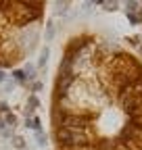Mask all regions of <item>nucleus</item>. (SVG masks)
<instances>
[{
    "label": "nucleus",
    "mask_w": 142,
    "mask_h": 150,
    "mask_svg": "<svg viewBox=\"0 0 142 150\" xmlns=\"http://www.w3.org/2000/svg\"><path fill=\"white\" fill-rule=\"evenodd\" d=\"M40 90H42V83L36 81V83H33V92H40Z\"/></svg>",
    "instance_id": "nucleus-12"
},
{
    "label": "nucleus",
    "mask_w": 142,
    "mask_h": 150,
    "mask_svg": "<svg viewBox=\"0 0 142 150\" xmlns=\"http://www.w3.org/2000/svg\"><path fill=\"white\" fill-rule=\"evenodd\" d=\"M4 79H6V75H4V71H0V83H4Z\"/></svg>",
    "instance_id": "nucleus-13"
},
{
    "label": "nucleus",
    "mask_w": 142,
    "mask_h": 150,
    "mask_svg": "<svg viewBox=\"0 0 142 150\" xmlns=\"http://www.w3.org/2000/svg\"><path fill=\"white\" fill-rule=\"evenodd\" d=\"M40 106V100L38 98H36V96H29V100H27V108H25V112H27V115H31V112L36 110V108H38Z\"/></svg>",
    "instance_id": "nucleus-1"
},
{
    "label": "nucleus",
    "mask_w": 142,
    "mask_h": 150,
    "mask_svg": "<svg viewBox=\"0 0 142 150\" xmlns=\"http://www.w3.org/2000/svg\"><path fill=\"white\" fill-rule=\"evenodd\" d=\"M126 6H128V8H126V13H136V11H140V8H138V6H140L138 2H128Z\"/></svg>",
    "instance_id": "nucleus-8"
},
{
    "label": "nucleus",
    "mask_w": 142,
    "mask_h": 150,
    "mask_svg": "<svg viewBox=\"0 0 142 150\" xmlns=\"http://www.w3.org/2000/svg\"><path fill=\"white\" fill-rule=\"evenodd\" d=\"M13 146L19 148V150H25V140H23L21 136H15V138H13Z\"/></svg>",
    "instance_id": "nucleus-5"
},
{
    "label": "nucleus",
    "mask_w": 142,
    "mask_h": 150,
    "mask_svg": "<svg viewBox=\"0 0 142 150\" xmlns=\"http://www.w3.org/2000/svg\"><path fill=\"white\" fill-rule=\"evenodd\" d=\"M13 77L17 79V81H25L27 77H25V71H21V69H15L13 71Z\"/></svg>",
    "instance_id": "nucleus-6"
},
{
    "label": "nucleus",
    "mask_w": 142,
    "mask_h": 150,
    "mask_svg": "<svg viewBox=\"0 0 142 150\" xmlns=\"http://www.w3.org/2000/svg\"><path fill=\"white\" fill-rule=\"evenodd\" d=\"M44 35H46V42H50L52 38H55V23H52V21L46 23V33Z\"/></svg>",
    "instance_id": "nucleus-4"
},
{
    "label": "nucleus",
    "mask_w": 142,
    "mask_h": 150,
    "mask_svg": "<svg viewBox=\"0 0 142 150\" xmlns=\"http://www.w3.org/2000/svg\"><path fill=\"white\" fill-rule=\"evenodd\" d=\"M48 56H50V50H48V48H42V52H40V61H38L40 67H44V65L48 63Z\"/></svg>",
    "instance_id": "nucleus-3"
},
{
    "label": "nucleus",
    "mask_w": 142,
    "mask_h": 150,
    "mask_svg": "<svg viewBox=\"0 0 142 150\" xmlns=\"http://www.w3.org/2000/svg\"><path fill=\"white\" fill-rule=\"evenodd\" d=\"M4 131H6V123L0 119V134H4Z\"/></svg>",
    "instance_id": "nucleus-11"
},
{
    "label": "nucleus",
    "mask_w": 142,
    "mask_h": 150,
    "mask_svg": "<svg viewBox=\"0 0 142 150\" xmlns=\"http://www.w3.org/2000/svg\"><path fill=\"white\" fill-rule=\"evenodd\" d=\"M102 6H104V11H115L117 4H115V2H113V4H111V2H102Z\"/></svg>",
    "instance_id": "nucleus-10"
},
{
    "label": "nucleus",
    "mask_w": 142,
    "mask_h": 150,
    "mask_svg": "<svg viewBox=\"0 0 142 150\" xmlns=\"http://www.w3.org/2000/svg\"><path fill=\"white\" fill-rule=\"evenodd\" d=\"M4 123H6V125H11V127H15V125L19 123V121H17V117H15V115H11V112H6V119H4Z\"/></svg>",
    "instance_id": "nucleus-7"
},
{
    "label": "nucleus",
    "mask_w": 142,
    "mask_h": 150,
    "mask_svg": "<svg viewBox=\"0 0 142 150\" xmlns=\"http://www.w3.org/2000/svg\"><path fill=\"white\" fill-rule=\"evenodd\" d=\"M36 142H38L40 148H44V146L48 144V138L44 136V131H36Z\"/></svg>",
    "instance_id": "nucleus-2"
},
{
    "label": "nucleus",
    "mask_w": 142,
    "mask_h": 150,
    "mask_svg": "<svg viewBox=\"0 0 142 150\" xmlns=\"http://www.w3.org/2000/svg\"><path fill=\"white\" fill-rule=\"evenodd\" d=\"M126 15H128V19H130V23H134V25L140 23V17H138L136 13H126Z\"/></svg>",
    "instance_id": "nucleus-9"
}]
</instances>
